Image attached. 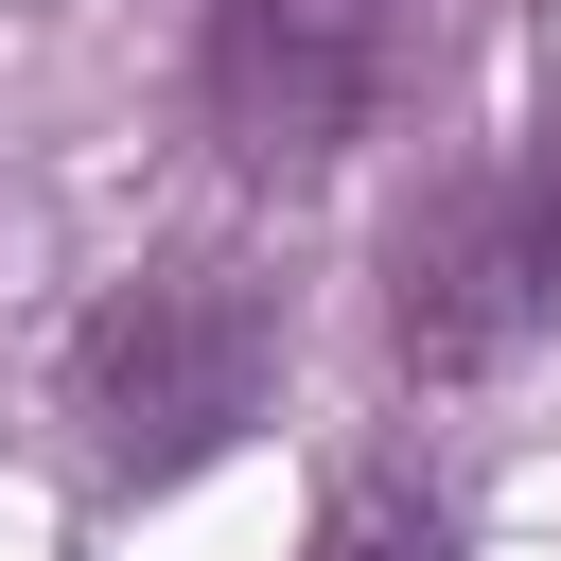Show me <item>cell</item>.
<instances>
[{
  "mask_svg": "<svg viewBox=\"0 0 561 561\" xmlns=\"http://www.w3.org/2000/svg\"><path fill=\"white\" fill-rule=\"evenodd\" d=\"M280 368H298V280H280L263 245H228V228H175V245H140V263L70 316L53 403H70L88 491H105V508H158V491L228 473V456L280 421Z\"/></svg>",
  "mask_w": 561,
  "mask_h": 561,
  "instance_id": "6da1fadb",
  "label": "cell"
},
{
  "mask_svg": "<svg viewBox=\"0 0 561 561\" xmlns=\"http://www.w3.org/2000/svg\"><path fill=\"white\" fill-rule=\"evenodd\" d=\"M421 0H193V140L228 193H333L403 105Z\"/></svg>",
  "mask_w": 561,
  "mask_h": 561,
  "instance_id": "7a4b0ae2",
  "label": "cell"
},
{
  "mask_svg": "<svg viewBox=\"0 0 561 561\" xmlns=\"http://www.w3.org/2000/svg\"><path fill=\"white\" fill-rule=\"evenodd\" d=\"M561 316V123H526L508 158H456L386 210V351L403 386H491L526 333Z\"/></svg>",
  "mask_w": 561,
  "mask_h": 561,
  "instance_id": "3957f363",
  "label": "cell"
},
{
  "mask_svg": "<svg viewBox=\"0 0 561 561\" xmlns=\"http://www.w3.org/2000/svg\"><path fill=\"white\" fill-rule=\"evenodd\" d=\"M298 561H473V508H456V473L421 456V438H368L333 491H316V543Z\"/></svg>",
  "mask_w": 561,
  "mask_h": 561,
  "instance_id": "277c9868",
  "label": "cell"
},
{
  "mask_svg": "<svg viewBox=\"0 0 561 561\" xmlns=\"http://www.w3.org/2000/svg\"><path fill=\"white\" fill-rule=\"evenodd\" d=\"M526 53H543V123H561V0H526Z\"/></svg>",
  "mask_w": 561,
  "mask_h": 561,
  "instance_id": "5b68a950",
  "label": "cell"
}]
</instances>
